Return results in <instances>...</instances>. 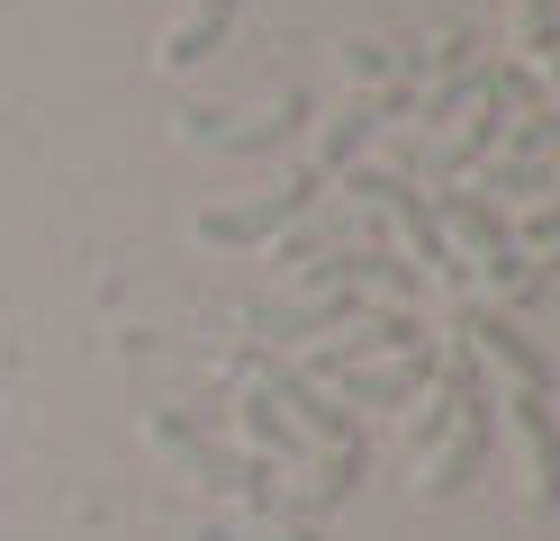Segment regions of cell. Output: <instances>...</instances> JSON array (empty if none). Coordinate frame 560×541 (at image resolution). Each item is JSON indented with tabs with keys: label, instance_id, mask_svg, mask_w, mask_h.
<instances>
[{
	"label": "cell",
	"instance_id": "3957f363",
	"mask_svg": "<svg viewBox=\"0 0 560 541\" xmlns=\"http://www.w3.org/2000/svg\"><path fill=\"white\" fill-rule=\"evenodd\" d=\"M343 190H353V199H389V208L407 216V235H416V262H425V271H443L452 289H462V262H452V244H443L434 199H416L407 180H389V172H343Z\"/></svg>",
	"mask_w": 560,
	"mask_h": 541
},
{
	"label": "cell",
	"instance_id": "5bb4252c",
	"mask_svg": "<svg viewBox=\"0 0 560 541\" xmlns=\"http://www.w3.org/2000/svg\"><path fill=\"white\" fill-rule=\"evenodd\" d=\"M244 433H254L262 451H299V433H290V415H280V407H271L262 388H244Z\"/></svg>",
	"mask_w": 560,
	"mask_h": 541
},
{
	"label": "cell",
	"instance_id": "7a4b0ae2",
	"mask_svg": "<svg viewBox=\"0 0 560 541\" xmlns=\"http://www.w3.org/2000/svg\"><path fill=\"white\" fill-rule=\"evenodd\" d=\"M154 443H172V451H182V460L199 469L208 487H226V496H254L262 515H280V487H271V469H254V460H226V451L208 443V433H199L190 415H154Z\"/></svg>",
	"mask_w": 560,
	"mask_h": 541
},
{
	"label": "cell",
	"instance_id": "6da1fadb",
	"mask_svg": "<svg viewBox=\"0 0 560 541\" xmlns=\"http://www.w3.org/2000/svg\"><path fill=\"white\" fill-rule=\"evenodd\" d=\"M326 180L317 172H299L290 190H271V199H244V208H199V244H271V235H290L307 208H317Z\"/></svg>",
	"mask_w": 560,
	"mask_h": 541
},
{
	"label": "cell",
	"instance_id": "ba28073f",
	"mask_svg": "<svg viewBox=\"0 0 560 541\" xmlns=\"http://www.w3.org/2000/svg\"><path fill=\"white\" fill-rule=\"evenodd\" d=\"M362 307H371L362 289H317V298H299V307H262L254 325H262L271 343H290V334H326V325H353Z\"/></svg>",
	"mask_w": 560,
	"mask_h": 541
},
{
	"label": "cell",
	"instance_id": "30bf717a",
	"mask_svg": "<svg viewBox=\"0 0 560 541\" xmlns=\"http://www.w3.org/2000/svg\"><path fill=\"white\" fill-rule=\"evenodd\" d=\"M425 371H434V361L407 352L398 371H335V379H343V397H353V407H407V397L425 388ZM317 388H326V379H317Z\"/></svg>",
	"mask_w": 560,
	"mask_h": 541
},
{
	"label": "cell",
	"instance_id": "7c38bea8",
	"mask_svg": "<svg viewBox=\"0 0 560 541\" xmlns=\"http://www.w3.org/2000/svg\"><path fill=\"white\" fill-rule=\"evenodd\" d=\"M479 343H488V352H498L506 371H515V388H551V361H542L534 343H524V334H515L506 316H488V325H479Z\"/></svg>",
	"mask_w": 560,
	"mask_h": 541
},
{
	"label": "cell",
	"instance_id": "5b68a950",
	"mask_svg": "<svg viewBox=\"0 0 560 541\" xmlns=\"http://www.w3.org/2000/svg\"><path fill=\"white\" fill-rule=\"evenodd\" d=\"M254 388L271 397V407H299V424H307V433H326L335 451H362L353 415H343V407H326V388H317V379H299V371H280V361H262V379H254Z\"/></svg>",
	"mask_w": 560,
	"mask_h": 541
},
{
	"label": "cell",
	"instance_id": "8992f818",
	"mask_svg": "<svg viewBox=\"0 0 560 541\" xmlns=\"http://www.w3.org/2000/svg\"><path fill=\"white\" fill-rule=\"evenodd\" d=\"M488 443H498V397L479 388L470 407H462V443H452V451L434 460V479H425V487H434V496H462V487L479 479V460H488Z\"/></svg>",
	"mask_w": 560,
	"mask_h": 541
},
{
	"label": "cell",
	"instance_id": "9a60e30c",
	"mask_svg": "<svg viewBox=\"0 0 560 541\" xmlns=\"http://www.w3.org/2000/svg\"><path fill=\"white\" fill-rule=\"evenodd\" d=\"M542 180H551L542 163H524V172H488V190H542Z\"/></svg>",
	"mask_w": 560,
	"mask_h": 541
},
{
	"label": "cell",
	"instance_id": "8fae6325",
	"mask_svg": "<svg viewBox=\"0 0 560 541\" xmlns=\"http://www.w3.org/2000/svg\"><path fill=\"white\" fill-rule=\"evenodd\" d=\"M398 99H407V91H389V99H353V108H343V118L326 127V172H353V154H362V144H371V127L389 118Z\"/></svg>",
	"mask_w": 560,
	"mask_h": 541
},
{
	"label": "cell",
	"instance_id": "52a82bcc",
	"mask_svg": "<svg viewBox=\"0 0 560 541\" xmlns=\"http://www.w3.org/2000/svg\"><path fill=\"white\" fill-rule=\"evenodd\" d=\"M299 118H307V99H280V118H262V127H218L208 108H190V118H182V144H218V154H271V144L299 136Z\"/></svg>",
	"mask_w": 560,
	"mask_h": 541
},
{
	"label": "cell",
	"instance_id": "9c48e42d",
	"mask_svg": "<svg viewBox=\"0 0 560 541\" xmlns=\"http://www.w3.org/2000/svg\"><path fill=\"white\" fill-rule=\"evenodd\" d=\"M226 27H235V0H190V19L163 36V63L182 72V63H199V55H218V46H226Z\"/></svg>",
	"mask_w": 560,
	"mask_h": 541
},
{
	"label": "cell",
	"instance_id": "277c9868",
	"mask_svg": "<svg viewBox=\"0 0 560 541\" xmlns=\"http://www.w3.org/2000/svg\"><path fill=\"white\" fill-rule=\"evenodd\" d=\"M434 216H452V226H462L479 252H488V271H498L506 289H524V280H534V262H524V252H515V235H506V216H498V199H479V190H443V208Z\"/></svg>",
	"mask_w": 560,
	"mask_h": 541
},
{
	"label": "cell",
	"instance_id": "4fadbf2b",
	"mask_svg": "<svg viewBox=\"0 0 560 541\" xmlns=\"http://www.w3.org/2000/svg\"><path fill=\"white\" fill-rule=\"evenodd\" d=\"M515 424H524V451H534V487L551 496V388H515Z\"/></svg>",
	"mask_w": 560,
	"mask_h": 541
}]
</instances>
